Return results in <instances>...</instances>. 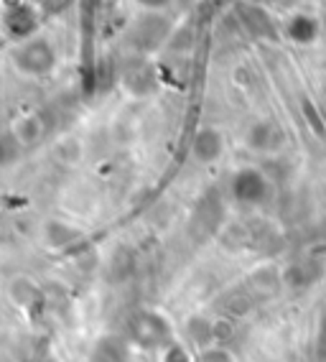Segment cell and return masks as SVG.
Masks as SVG:
<instances>
[{"label":"cell","instance_id":"1","mask_svg":"<svg viewBox=\"0 0 326 362\" xmlns=\"http://www.w3.org/2000/svg\"><path fill=\"white\" fill-rule=\"evenodd\" d=\"M169 334V327H166V322L158 317H153V314H145V317H140V322L135 324V339L143 344H158L163 342V337Z\"/></svg>","mask_w":326,"mask_h":362},{"label":"cell","instance_id":"3","mask_svg":"<svg viewBox=\"0 0 326 362\" xmlns=\"http://www.w3.org/2000/svg\"><path fill=\"white\" fill-rule=\"evenodd\" d=\"M204 362H232V360H229V355H224L222 349H212V352L204 355Z\"/></svg>","mask_w":326,"mask_h":362},{"label":"cell","instance_id":"2","mask_svg":"<svg viewBox=\"0 0 326 362\" xmlns=\"http://www.w3.org/2000/svg\"><path fill=\"white\" fill-rule=\"evenodd\" d=\"M95 362H123V355H120V352H115L112 342L107 339V342H102V344L97 347V355H95Z\"/></svg>","mask_w":326,"mask_h":362}]
</instances>
